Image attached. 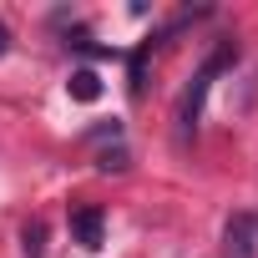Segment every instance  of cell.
Here are the masks:
<instances>
[{
    "label": "cell",
    "mask_w": 258,
    "mask_h": 258,
    "mask_svg": "<svg viewBox=\"0 0 258 258\" xmlns=\"http://www.w3.org/2000/svg\"><path fill=\"white\" fill-rule=\"evenodd\" d=\"M228 61H238V46H218L198 71H192V81H187V91H182V106H177V137L187 142L192 132H198V116H203V101H208V86H213V76L228 66Z\"/></svg>",
    "instance_id": "cell-1"
},
{
    "label": "cell",
    "mask_w": 258,
    "mask_h": 258,
    "mask_svg": "<svg viewBox=\"0 0 258 258\" xmlns=\"http://www.w3.org/2000/svg\"><path fill=\"white\" fill-rule=\"evenodd\" d=\"M71 238H76L81 248H101V238H106V213H101V208H76V213H71Z\"/></svg>",
    "instance_id": "cell-2"
},
{
    "label": "cell",
    "mask_w": 258,
    "mask_h": 258,
    "mask_svg": "<svg viewBox=\"0 0 258 258\" xmlns=\"http://www.w3.org/2000/svg\"><path fill=\"white\" fill-rule=\"evenodd\" d=\"M228 258H258V228L248 213H238L228 223Z\"/></svg>",
    "instance_id": "cell-3"
},
{
    "label": "cell",
    "mask_w": 258,
    "mask_h": 258,
    "mask_svg": "<svg viewBox=\"0 0 258 258\" xmlns=\"http://www.w3.org/2000/svg\"><path fill=\"white\" fill-rule=\"evenodd\" d=\"M66 91H71V101H96V96H101V76L81 66V71H71V81H66Z\"/></svg>",
    "instance_id": "cell-4"
},
{
    "label": "cell",
    "mask_w": 258,
    "mask_h": 258,
    "mask_svg": "<svg viewBox=\"0 0 258 258\" xmlns=\"http://www.w3.org/2000/svg\"><path fill=\"white\" fill-rule=\"evenodd\" d=\"M21 248H26V258H46V223H41V218H36V223H26Z\"/></svg>",
    "instance_id": "cell-5"
},
{
    "label": "cell",
    "mask_w": 258,
    "mask_h": 258,
    "mask_svg": "<svg viewBox=\"0 0 258 258\" xmlns=\"http://www.w3.org/2000/svg\"><path fill=\"white\" fill-rule=\"evenodd\" d=\"M126 162H132V157H126L121 147H116V152H101V157H96V167H101V172H126Z\"/></svg>",
    "instance_id": "cell-6"
},
{
    "label": "cell",
    "mask_w": 258,
    "mask_h": 258,
    "mask_svg": "<svg viewBox=\"0 0 258 258\" xmlns=\"http://www.w3.org/2000/svg\"><path fill=\"white\" fill-rule=\"evenodd\" d=\"M6 51H11V26L0 21V56H6Z\"/></svg>",
    "instance_id": "cell-7"
},
{
    "label": "cell",
    "mask_w": 258,
    "mask_h": 258,
    "mask_svg": "<svg viewBox=\"0 0 258 258\" xmlns=\"http://www.w3.org/2000/svg\"><path fill=\"white\" fill-rule=\"evenodd\" d=\"M253 228H258V218H253Z\"/></svg>",
    "instance_id": "cell-8"
}]
</instances>
